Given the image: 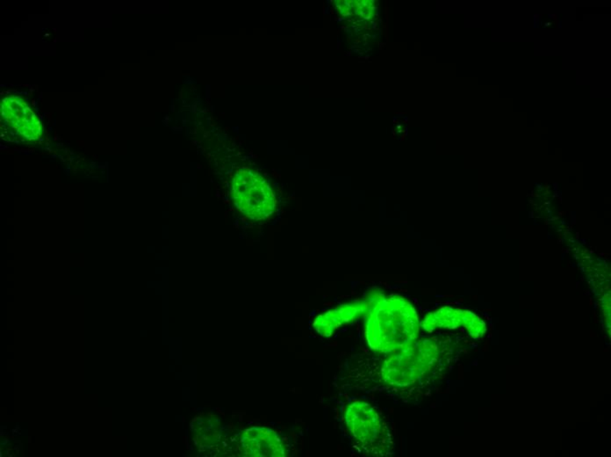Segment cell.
Segmentation results:
<instances>
[{"mask_svg":"<svg viewBox=\"0 0 611 457\" xmlns=\"http://www.w3.org/2000/svg\"><path fill=\"white\" fill-rule=\"evenodd\" d=\"M232 196L237 209L253 220H265L275 211V193L266 180L253 171H237L233 180Z\"/></svg>","mask_w":611,"mask_h":457,"instance_id":"cell-1","label":"cell"},{"mask_svg":"<svg viewBox=\"0 0 611 457\" xmlns=\"http://www.w3.org/2000/svg\"><path fill=\"white\" fill-rule=\"evenodd\" d=\"M539 27V15L535 14L534 15V28H537Z\"/></svg>","mask_w":611,"mask_h":457,"instance_id":"cell-2","label":"cell"}]
</instances>
